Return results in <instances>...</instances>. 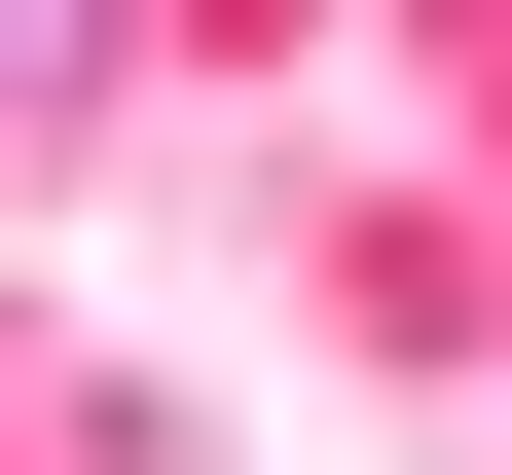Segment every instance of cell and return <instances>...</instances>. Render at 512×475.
<instances>
[{
  "instance_id": "obj_1",
  "label": "cell",
  "mask_w": 512,
  "mask_h": 475,
  "mask_svg": "<svg viewBox=\"0 0 512 475\" xmlns=\"http://www.w3.org/2000/svg\"><path fill=\"white\" fill-rule=\"evenodd\" d=\"M74 74H110V0H0V110H74Z\"/></svg>"
}]
</instances>
